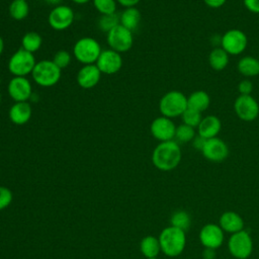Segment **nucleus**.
Segmentation results:
<instances>
[{
	"label": "nucleus",
	"instance_id": "nucleus-1",
	"mask_svg": "<svg viewBox=\"0 0 259 259\" xmlns=\"http://www.w3.org/2000/svg\"><path fill=\"white\" fill-rule=\"evenodd\" d=\"M182 158L179 144L172 140L160 142L152 153V163L160 171H171L175 169Z\"/></svg>",
	"mask_w": 259,
	"mask_h": 259
},
{
	"label": "nucleus",
	"instance_id": "nucleus-2",
	"mask_svg": "<svg viewBox=\"0 0 259 259\" xmlns=\"http://www.w3.org/2000/svg\"><path fill=\"white\" fill-rule=\"evenodd\" d=\"M158 239L161 246V252L169 257L179 256L186 246L185 232L173 226L163 229Z\"/></svg>",
	"mask_w": 259,
	"mask_h": 259
},
{
	"label": "nucleus",
	"instance_id": "nucleus-3",
	"mask_svg": "<svg viewBox=\"0 0 259 259\" xmlns=\"http://www.w3.org/2000/svg\"><path fill=\"white\" fill-rule=\"evenodd\" d=\"M187 108L186 95L178 90L166 92L159 101V110L163 116L174 118L181 116Z\"/></svg>",
	"mask_w": 259,
	"mask_h": 259
},
{
	"label": "nucleus",
	"instance_id": "nucleus-4",
	"mask_svg": "<svg viewBox=\"0 0 259 259\" xmlns=\"http://www.w3.org/2000/svg\"><path fill=\"white\" fill-rule=\"evenodd\" d=\"M62 75V70L59 69L52 60H40L36 62L31 77L33 81L40 87H52L56 85Z\"/></svg>",
	"mask_w": 259,
	"mask_h": 259
},
{
	"label": "nucleus",
	"instance_id": "nucleus-5",
	"mask_svg": "<svg viewBox=\"0 0 259 259\" xmlns=\"http://www.w3.org/2000/svg\"><path fill=\"white\" fill-rule=\"evenodd\" d=\"M101 52L100 44L90 36L79 38L73 47V55L75 59L83 65L95 64Z\"/></svg>",
	"mask_w": 259,
	"mask_h": 259
},
{
	"label": "nucleus",
	"instance_id": "nucleus-6",
	"mask_svg": "<svg viewBox=\"0 0 259 259\" xmlns=\"http://www.w3.org/2000/svg\"><path fill=\"white\" fill-rule=\"evenodd\" d=\"M35 64L34 55L21 48L9 58L7 68L13 77H26L31 74Z\"/></svg>",
	"mask_w": 259,
	"mask_h": 259
},
{
	"label": "nucleus",
	"instance_id": "nucleus-7",
	"mask_svg": "<svg viewBox=\"0 0 259 259\" xmlns=\"http://www.w3.org/2000/svg\"><path fill=\"white\" fill-rule=\"evenodd\" d=\"M228 248L231 255L236 259H247L253 251L251 235L245 230L232 234L228 241Z\"/></svg>",
	"mask_w": 259,
	"mask_h": 259
},
{
	"label": "nucleus",
	"instance_id": "nucleus-8",
	"mask_svg": "<svg viewBox=\"0 0 259 259\" xmlns=\"http://www.w3.org/2000/svg\"><path fill=\"white\" fill-rule=\"evenodd\" d=\"M248 37L246 33L238 28L227 30L221 38V48L225 50L229 56L241 55L247 48Z\"/></svg>",
	"mask_w": 259,
	"mask_h": 259
},
{
	"label": "nucleus",
	"instance_id": "nucleus-9",
	"mask_svg": "<svg viewBox=\"0 0 259 259\" xmlns=\"http://www.w3.org/2000/svg\"><path fill=\"white\" fill-rule=\"evenodd\" d=\"M106 41L109 49L121 54L130 51L134 44L133 31L118 24L106 33Z\"/></svg>",
	"mask_w": 259,
	"mask_h": 259
},
{
	"label": "nucleus",
	"instance_id": "nucleus-10",
	"mask_svg": "<svg viewBox=\"0 0 259 259\" xmlns=\"http://www.w3.org/2000/svg\"><path fill=\"white\" fill-rule=\"evenodd\" d=\"M75 18L73 9L68 5H58L55 6L49 13L48 22L49 25L57 31L66 30L69 28Z\"/></svg>",
	"mask_w": 259,
	"mask_h": 259
},
{
	"label": "nucleus",
	"instance_id": "nucleus-11",
	"mask_svg": "<svg viewBox=\"0 0 259 259\" xmlns=\"http://www.w3.org/2000/svg\"><path fill=\"white\" fill-rule=\"evenodd\" d=\"M234 110L243 121H253L259 116V103L252 95H239L234 102Z\"/></svg>",
	"mask_w": 259,
	"mask_h": 259
},
{
	"label": "nucleus",
	"instance_id": "nucleus-12",
	"mask_svg": "<svg viewBox=\"0 0 259 259\" xmlns=\"http://www.w3.org/2000/svg\"><path fill=\"white\" fill-rule=\"evenodd\" d=\"M200 151L206 160L213 163L223 162L229 156L228 145L219 137L206 140Z\"/></svg>",
	"mask_w": 259,
	"mask_h": 259
},
{
	"label": "nucleus",
	"instance_id": "nucleus-13",
	"mask_svg": "<svg viewBox=\"0 0 259 259\" xmlns=\"http://www.w3.org/2000/svg\"><path fill=\"white\" fill-rule=\"evenodd\" d=\"M95 65L102 74L113 75L122 67L121 55L111 49L103 50L99 55Z\"/></svg>",
	"mask_w": 259,
	"mask_h": 259
},
{
	"label": "nucleus",
	"instance_id": "nucleus-14",
	"mask_svg": "<svg viewBox=\"0 0 259 259\" xmlns=\"http://www.w3.org/2000/svg\"><path fill=\"white\" fill-rule=\"evenodd\" d=\"M200 244L205 249L215 250L221 247L224 243V231L217 224H206L204 225L198 235Z\"/></svg>",
	"mask_w": 259,
	"mask_h": 259
},
{
	"label": "nucleus",
	"instance_id": "nucleus-15",
	"mask_svg": "<svg viewBox=\"0 0 259 259\" xmlns=\"http://www.w3.org/2000/svg\"><path fill=\"white\" fill-rule=\"evenodd\" d=\"M7 92L15 102L27 101L32 96V86L26 77H12L8 82Z\"/></svg>",
	"mask_w": 259,
	"mask_h": 259
},
{
	"label": "nucleus",
	"instance_id": "nucleus-16",
	"mask_svg": "<svg viewBox=\"0 0 259 259\" xmlns=\"http://www.w3.org/2000/svg\"><path fill=\"white\" fill-rule=\"evenodd\" d=\"M176 125L174 121L166 116L156 117L150 125L151 135L160 142H167L174 140Z\"/></svg>",
	"mask_w": 259,
	"mask_h": 259
},
{
	"label": "nucleus",
	"instance_id": "nucleus-17",
	"mask_svg": "<svg viewBox=\"0 0 259 259\" xmlns=\"http://www.w3.org/2000/svg\"><path fill=\"white\" fill-rule=\"evenodd\" d=\"M101 74L95 64L83 65L77 73L76 80L81 88L91 89L99 83Z\"/></svg>",
	"mask_w": 259,
	"mask_h": 259
},
{
	"label": "nucleus",
	"instance_id": "nucleus-18",
	"mask_svg": "<svg viewBox=\"0 0 259 259\" xmlns=\"http://www.w3.org/2000/svg\"><path fill=\"white\" fill-rule=\"evenodd\" d=\"M196 130L197 135L205 140L215 138L222 130V121L217 115L209 114L202 117Z\"/></svg>",
	"mask_w": 259,
	"mask_h": 259
},
{
	"label": "nucleus",
	"instance_id": "nucleus-19",
	"mask_svg": "<svg viewBox=\"0 0 259 259\" xmlns=\"http://www.w3.org/2000/svg\"><path fill=\"white\" fill-rule=\"evenodd\" d=\"M32 114L31 105L27 101L14 102L8 111V117L14 124L22 125L28 122Z\"/></svg>",
	"mask_w": 259,
	"mask_h": 259
},
{
	"label": "nucleus",
	"instance_id": "nucleus-20",
	"mask_svg": "<svg viewBox=\"0 0 259 259\" xmlns=\"http://www.w3.org/2000/svg\"><path fill=\"white\" fill-rule=\"evenodd\" d=\"M219 226L222 228L224 232L235 234L244 230V221L242 217L232 210H228L222 213L220 217Z\"/></svg>",
	"mask_w": 259,
	"mask_h": 259
},
{
	"label": "nucleus",
	"instance_id": "nucleus-21",
	"mask_svg": "<svg viewBox=\"0 0 259 259\" xmlns=\"http://www.w3.org/2000/svg\"><path fill=\"white\" fill-rule=\"evenodd\" d=\"M210 105V97L207 92L203 90L193 91L187 97V107L199 112L205 111Z\"/></svg>",
	"mask_w": 259,
	"mask_h": 259
},
{
	"label": "nucleus",
	"instance_id": "nucleus-22",
	"mask_svg": "<svg viewBox=\"0 0 259 259\" xmlns=\"http://www.w3.org/2000/svg\"><path fill=\"white\" fill-rule=\"evenodd\" d=\"M237 69L244 77H255L259 75V59L252 56H245L239 60Z\"/></svg>",
	"mask_w": 259,
	"mask_h": 259
},
{
	"label": "nucleus",
	"instance_id": "nucleus-23",
	"mask_svg": "<svg viewBox=\"0 0 259 259\" xmlns=\"http://www.w3.org/2000/svg\"><path fill=\"white\" fill-rule=\"evenodd\" d=\"M142 19L140 10L137 7L124 8V10L119 15V24L125 28L134 31L138 28Z\"/></svg>",
	"mask_w": 259,
	"mask_h": 259
},
{
	"label": "nucleus",
	"instance_id": "nucleus-24",
	"mask_svg": "<svg viewBox=\"0 0 259 259\" xmlns=\"http://www.w3.org/2000/svg\"><path fill=\"white\" fill-rule=\"evenodd\" d=\"M140 250L146 259L158 258V255L161 252L159 239L152 235L144 237L140 243Z\"/></svg>",
	"mask_w": 259,
	"mask_h": 259
},
{
	"label": "nucleus",
	"instance_id": "nucleus-25",
	"mask_svg": "<svg viewBox=\"0 0 259 259\" xmlns=\"http://www.w3.org/2000/svg\"><path fill=\"white\" fill-rule=\"evenodd\" d=\"M229 57L225 50L215 48L208 55V64L214 71H223L229 64Z\"/></svg>",
	"mask_w": 259,
	"mask_h": 259
},
{
	"label": "nucleus",
	"instance_id": "nucleus-26",
	"mask_svg": "<svg viewBox=\"0 0 259 259\" xmlns=\"http://www.w3.org/2000/svg\"><path fill=\"white\" fill-rule=\"evenodd\" d=\"M8 13L14 20L20 21L27 17L29 13V6L26 0H12L8 7Z\"/></svg>",
	"mask_w": 259,
	"mask_h": 259
},
{
	"label": "nucleus",
	"instance_id": "nucleus-27",
	"mask_svg": "<svg viewBox=\"0 0 259 259\" xmlns=\"http://www.w3.org/2000/svg\"><path fill=\"white\" fill-rule=\"evenodd\" d=\"M42 45V37L35 31L26 32L21 38V48L29 53L34 54Z\"/></svg>",
	"mask_w": 259,
	"mask_h": 259
},
{
	"label": "nucleus",
	"instance_id": "nucleus-28",
	"mask_svg": "<svg viewBox=\"0 0 259 259\" xmlns=\"http://www.w3.org/2000/svg\"><path fill=\"white\" fill-rule=\"evenodd\" d=\"M195 136H196L195 128L187 124L181 123L178 126H176L174 141H176L177 143H189L193 141Z\"/></svg>",
	"mask_w": 259,
	"mask_h": 259
},
{
	"label": "nucleus",
	"instance_id": "nucleus-29",
	"mask_svg": "<svg viewBox=\"0 0 259 259\" xmlns=\"http://www.w3.org/2000/svg\"><path fill=\"white\" fill-rule=\"evenodd\" d=\"M170 223H171V226L186 232L190 227L191 219L188 212L184 210H177L171 215Z\"/></svg>",
	"mask_w": 259,
	"mask_h": 259
},
{
	"label": "nucleus",
	"instance_id": "nucleus-30",
	"mask_svg": "<svg viewBox=\"0 0 259 259\" xmlns=\"http://www.w3.org/2000/svg\"><path fill=\"white\" fill-rule=\"evenodd\" d=\"M119 24V16L116 13L101 15L98 19V27L104 32H109L112 28Z\"/></svg>",
	"mask_w": 259,
	"mask_h": 259
},
{
	"label": "nucleus",
	"instance_id": "nucleus-31",
	"mask_svg": "<svg viewBox=\"0 0 259 259\" xmlns=\"http://www.w3.org/2000/svg\"><path fill=\"white\" fill-rule=\"evenodd\" d=\"M202 113L199 111H196L194 109L191 108H186V110L182 113L181 115V119H182V123L187 124L193 128H197V126L199 125L201 119H202Z\"/></svg>",
	"mask_w": 259,
	"mask_h": 259
},
{
	"label": "nucleus",
	"instance_id": "nucleus-32",
	"mask_svg": "<svg viewBox=\"0 0 259 259\" xmlns=\"http://www.w3.org/2000/svg\"><path fill=\"white\" fill-rule=\"evenodd\" d=\"M93 6L101 14H113L116 12V0H92Z\"/></svg>",
	"mask_w": 259,
	"mask_h": 259
},
{
	"label": "nucleus",
	"instance_id": "nucleus-33",
	"mask_svg": "<svg viewBox=\"0 0 259 259\" xmlns=\"http://www.w3.org/2000/svg\"><path fill=\"white\" fill-rule=\"evenodd\" d=\"M71 55L68 51L66 50H60L56 52V54L53 57V62L54 64L59 68V69H65L71 64Z\"/></svg>",
	"mask_w": 259,
	"mask_h": 259
},
{
	"label": "nucleus",
	"instance_id": "nucleus-34",
	"mask_svg": "<svg viewBox=\"0 0 259 259\" xmlns=\"http://www.w3.org/2000/svg\"><path fill=\"white\" fill-rule=\"evenodd\" d=\"M12 199H13L12 191L5 186H0V210L9 206L10 203L12 202Z\"/></svg>",
	"mask_w": 259,
	"mask_h": 259
},
{
	"label": "nucleus",
	"instance_id": "nucleus-35",
	"mask_svg": "<svg viewBox=\"0 0 259 259\" xmlns=\"http://www.w3.org/2000/svg\"><path fill=\"white\" fill-rule=\"evenodd\" d=\"M238 91L240 95H251L253 91V83L249 79H243L238 84Z\"/></svg>",
	"mask_w": 259,
	"mask_h": 259
},
{
	"label": "nucleus",
	"instance_id": "nucleus-36",
	"mask_svg": "<svg viewBox=\"0 0 259 259\" xmlns=\"http://www.w3.org/2000/svg\"><path fill=\"white\" fill-rule=\"evenodd\" d=\"M246 9L252 13H259V0H243Z\"/></svg>",
	"mask_w": 259,
	"mask_h": 259
},
{
	"label": "nucleus",
	"instance_id": "nucleus-37",
	"mask_svg": "<svg viewBox=\"0 0 259 259\" xmlns=\"http://www.w3.org/2000/svg\"><path fill=\"white\" fill-rule=\"evenodd\" d=\"M203 2L205 3L206 6L215 9V8H220V7L224 6L225 3L227 2V0H203Z\"/></svg>",
	"mask_w": 259,
	"mask_h": 259
},
{
	"label": "nucleus",
	"instance_id": "nucleus-38",
	"mask_svg": "<svg viewBox=\"0 0 259 259\" xmlns=\"http://www.w3.org/2000/svg\"><path fill=\"white\" fill-rule=\"evenodd\" d=\"M141 0H116V2L123 6L124 8H128V7H136Z\"/></svg>",
	"mask_w": 259,
	"mask_h": 259
},
{
	"label": "nucleus",
	"instance_id": "nucleus-39",
	"mask_svg": "<svg viewBox=\"0 0 259 259\" xmlns=\"http://www.w3.org/2000/svg\"><path fill=\"white\" fill-rule=\"evenodd\" d=\"M49 4H51V5H54V7L55 6H58V5H61V3H62V1L63 0H46Z\"/></svg>",
	"mask_w": 259,
	"mask_h": 259
},
{
	"label": "nucleus",
	"instance_id": "nucleus-40",
	"mask_svg": "<svg viewBox=\"0 0 259 259\" xmlns=\"http://www.w3.org/2000/svg\"><path fill=\"white\" fill-rule=\"evenodd\" d=\"M3 51H4V40H3L2 36L0 35V56L2 55Z\"/></svg>",
	"mask_w": 259,
	"mask_h": 259
},
{
	"label": "nucleus",
	"instance_id": "nucleus-41",
	"mask_svg": "<svg viewBox=\"0 0 259 259\" xmlns=\"http://www.w3.org/2000/svg\"><path fill=\"white\" fill-rule=\"evenodd\" d=\"M74 3L76 4H79V5H82V4H86L88 3L90 0H72Z\"/></svg>",
	"mask_w": 259,
	"mask_h": 259
},
{
	"label": "nucleus",
	"instance_id": "nucleus-42",
	"mask_svg": "<svg viewBox=\"0 0 259 259\" xmlns=\"http://www.w3.org/2000/svg\"><path fill=\"white\" fill-rule=\"evenodd\" d=\"M1 101H2V95H1V93H0V103H1Z\"/></svg>",
	"mask_w": 259,
	"mask_h": 259
},
{
	"label": "nucleus",
	"instance_id": "nucleus-43",
	"mask_svg": "<svg viewBox=\"0 0 259 259\" xmlns=\"http://www.w3.org/2000/svg\"><path fill=\"white\" fill-rule=\"evenodd\" d=\"M151 259H158V258H151Z\"/></svg>",
	"mask_w": 259,
	"mask_h": 259
},
{
	"label": "nucleus",
	"instance_id": "nucleus-44",
	"mask_svg": "<svg viewBox=\"0 0 259 259\" xmlns=\"http://www.w3.org/2000/svg\"><path fill=\"white\" fill-rule=\"evenodd\" d=\"M258 59H259V54H258Z\"/></svg>",
	"mask_w": 259,
	"mask_h": 259
},
{
	"label": "nucleus",
	"instance_id": "nucleus-45",
	"mask_svg": "<svg viewBox=\"0 0 259 259\" xmlns=\"http://www.w3.org/2000/svg\"><path fill=\"white\" fill-rule=\"evenodd\" d=\"M0 82H1V81H0Z\"/></svg>",
	"mask_w": 259,
	"mask_h": 259
}]
</instances>
